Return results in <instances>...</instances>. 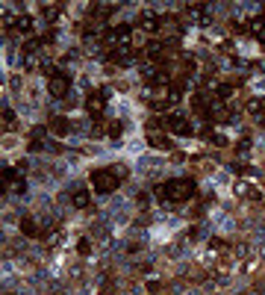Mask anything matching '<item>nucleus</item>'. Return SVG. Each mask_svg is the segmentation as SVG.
Here are the masks:
<instances>
[{
  "mask_svg": "<svg viewBox=\"0 0 265 295\" xmlns=\"http://www.w3.org/2000/svg\"><path fill=\"white\" fill-rule=\"evenodd\" d=\"M165 127L174 133V136H192L195 130H192V121H188L183 113H171V115H165Z\"/></svg>",
  "mask_w": 265,
  "mask_h": 295,
  "instance_id": "7ed1b4c3",
  "label": "nucleus"
},
{
  "mask_svg": "<svg viewBox=\"0 0 265 295\" xmlns=\"http://www.w3.org/2000/svg\"><path fill=\"white\" fill-rule=\"evenodd\" d=\"M154 148H159V151H171V139L168 136H156V133H150V139H147Z\"/></svg>",
  "mask_w": 265,
  "mask_h": 295,
  "instance_id": "f3484780",
  "label": "nucleus"
},
{
  "mask_svg": "<svg viewBox=\"0 0 265 295\" xmlns=\"http://www.w3.org/2000/svg\"><path fill=\"white\" fill-rule=\"evenodd\" d=\"M47 130H53L56 136H68V133H71V121H68V118H62V115H53V118H50V124H47Z\"/></svg>",
  "mask_w": 265,
  "mask_h": 295,
  "instance_id": "9b49d317",
  "label": "nucleus"
},
{
  "mask_svg": "<svg viewBox=\"0 0 265 295\" xmlns=\"http://www.w3.org/2000/svg\"><path fill=\"white\" fill-rule=\"evenodd\" d=\"M68 86H71V80L65 77V74H56V77L47 80V92H50L53 98H65V95H68Z\"/></svg>",
  "mask_w": 265,
  "mask_h": 295,
  "instance_id": "0eeeda50",
  "label": "nucleus"
},
{
  "mask_svg": "<svg viewBox=\"0 0 265 295\" xmlns=\"http://www.w3.org/2000/svg\"><path fill=\"white\" fill-rule=\"evenodd\" d=\"M15 21H18V18H12L9 12H3V30H9V27H15Z\"/></svg>",
  "mask_w": 265,
  "mask_h": 295,
  "instance_id": "cd10ccee",
  "label": "nucleus"
},
{
  "mask_svg": "<svg viewBox=\"0 0 265 295\" xmlns=\"http://www.w3.org/2000/svg\"><path fill=\"white\" fill-rule=\"evenodd\" d=\"M15 30H18V33H24V35H32V18H30V15H18Z\"/></svg>",
  "mask_w": 265,
  "mask_h": 295,
  "instance_id": "2eb2a0df",
  "label": "nucleus"
},
{
  "mask_svg": "<svg viewBox=\"0 0 265 295\" xmlns=\"http://www.w3.org/2000/svg\"><path fill=\"white\" fill-rule=\"evenodd\" d=\"M165 186V204H180V201H188L195 195V180L192 177H174L168 183H162Z\"/></svg>",
  "mask_w": 265,
  "mask_h": 295,
  "instance_id": "f257e3e1",
  "label": "nucleus"
},
{
  "mask_svg": "<svg viewBox=\"0 0 265 295\" xmlns=\"http://www.w3.org/2000/svg\"><path fill=\"white\" fill-rule=\"evenodd\" d=\"M248 113H250V115H262V113H265V100H259V98L248 100Z\"/></svg>",
  "mask_w": 265,
  "mask_h": 295,
  "instance_id": "a211bd4d",
  "label": "nucleus"
},
{
  "mask_svg": "<svg viewBox=\"0 0 265 295\" xmlns=\"http://www.w3.org/2000/svg\"><path fill=\"white\" fill-rule=\"evenodd\" d=\"M136 204H139V210H147V204H150V198H147L144 192H139V195H136Z\"/></svg>",
  "mask_w": 265,
  "mask_h": 295,
  "instance_id": "393cba45",
  "label": "nucleus"
},
{
  "mask_svg": "<svg viewBox=\"0 0 265 295\" xmlns=\"http://www.w3.org/2000/svg\"><path fill=\"white\" fill-rule=\"evenodd\" d=\"M139 30H141V33H150V35H156V33L162 30V18H159V12L144 9V12L139 15Z\"/></svg>",
  "mask_w": 265,
  "mask_h": 295,
  "instance_id": "20e7f679",
  "label": "nucleus"
},
{
  "mask_svg": "<svg viewBox=\"0 0 265 295\" xmlns=\"http://www.w3.org/2000/svg\"><path fill=\"white\" fill-rule=\"evenodd\" d=\"M121 133H124L121 121H109V139H121Z\"/></svg>",
  "mask_w": 265,
  "mask_h": 295,
  "instance_id": "aec40b11",
  "label": "nucleus"
},
{
  "mask_svg": "<svg viewBox=\"0 0 265 295\" xmlns=\"http://www.w3.org/2000/svg\"><path fill=\"white\" fill-rule=\"evenodd\" d=\"M248 30H250V35H253L256 42L265 45V15H253V18L248 21Z\"/></svg>",
  "mask_w": 265,
  "mask_h": 295,
  "instance_id": "1a4fd4ad",
  "label": "nucleus"
},
{
  "mask_svg": "<svg viewBox=\"0 0 265 295\" xmlns=\"http://www.w3.org/2000/svg\"><path fill=\"white\" fill-rule=\"evenodd\" d=\"M45 236V245L47 248H56L59 245V230H47V233H42Z\"/></svg>",
  "mask_w": 265,
  "mask_h": 295,
  "instance_id": "4be33fe9",
  "label": "nucleus"
},
{
  "mask_svg": "<svg viewBox=\"0 0 265 295\" xmlns=\"http://www.w3.org/2000/svg\"><path fill=\"white\" fill-rule=\"evenodd\" d=\"M77 251H80L83 257H89V254H92V242H89V239H80V242H77Z\"/></svg>",
  "mask_w": 265,
  "mask_h": 295,
  "instance_id": "b1692460",
  "label": "nucleus"
},
{
  "mask_svg": "<svg viewBox=\"0 0 265 295\" xmlns=\"http://www.w3.org/2000/svg\"><path fill=\"white\" fill-rule=\"evenodd\" d=\"M136 56H139V50H136V48H118L115 53H112V59H115L118 65H133V62H136Z\"/></svg>",
  "mask_w": 265,
  "mask_h": 295,
  "instance_id": "9d476101",
  "label": "nucleus"
},
{
  "mask_svg": "<svg viewBox=\"0 0 265 295\" xmlns=\"http://www.w3.org/2000/svg\"><path fill=\"white\" fill-rule=\"evenodd\" d=\"M100 295H112V280H109V278L103 280V286H100Z\"/></svg>",
  "mask_w": 265,
  "mask_h": 295,
  "instance_id": "c756f323",
  "label": "nucleus"
},
{
  "mask_svg": "<svg viewBox=\"0 0 265 295\" xmlns=\"http://www.w3.org/2000/svg\"><path fill=\"white\" fill-rule=\"evenodd\" d=\"M3 130H15V109L3 106Z\"/></svg>",
  "mask_w": 265,
  "mask_h": 295,
  "instance_id": "6ab92c4d",
  "label": "nucleus"
},
{
  "mask_svg": "<svg viewBox=\"0 0 265 295\" xmlns=\"http://www.w3.org/2000/svg\"><path fill=\"white\" fill-rule=\"evenodd\" d=\"M209 248H212V251H218V254H224V251H227V242H224V239H218V236H212V239H209Z\"/></svg>",
  "mask_w": 265,
  "mask_h": 295,
  "instance_id": "5701e85b",
  "label": "nucleus"
},
{
  "mask_svg": "<svg viewBox=\"0 0 265 295\" xmlns=\"http://www.w3.org/2000/svg\"><path fill=\"white\" fill-rule=\"evenodd\" d=\"M221 50L224 53H233V42H221Z\"/></svg>",
  "mask_w": 265,
  "mask_h": 295,
  "instance_id": "2f4dec72",
  "label": "nucleus"
},
{
  "mask_svg": "<svg viewBox=\"0 0 265 295\" xmlns=\"http://www.w3.org/2000/svg\"><path fill=\"white\" fill-rule=\"evenodd\" d=\"M233 192H236L239 198H248V201H262V192H259L256 186H250V183H245V180H236Z\"/></svg>",
  "mask_w": 265,
  "mask_h": 295,
  "instance_id": "6e6552de",
  "label": "nucleus"
},
{
  "mask_svg": "<svg viewBox=\"0 0 265 295\" xmlns=\"http://www.w3.org/2000/svg\"><path fill=\"white\" fill-rule=\"evenodd\" d=\"M21 233H24V236H42L39 221H35L32 215H24V218H21Z\"/></svg>",
  "mask_w": 265,
  "mask_h": 295,
  "instance_id": "f8f14e48",
  "label": "nucleus"
},
{
  "mask_svg": "<svg viewBox=\"0 0 265 295\" xmlns=\"http://www.w3.org/2000/svg\"><path fill=\"white\" fill-rule=\"evenodd\" d=\"M209 139H212V145H218V148H224V145H227V136H221V133H212Z\"/></svg>",
  "mask_w": 265,
  "mask_h": 295,
  "instance_id": "bb28decb",
  "label": "nucleus"
},
{
  "mask_svg": "<svg viewBox=\"0 0 265 295\" xmlns=\"http://www.w3.org/2000/svg\"><path fill=\"white\" fill-rule=\"evenodd\" d=\"M118 183H121V177L112 171V168H97V171H92V186H94L97 192H103V195L115 192Z\"/></svg>",
  "mask_w": 265,
  "mask_h": 295,
  "instance_id": "f03ea898",
  "label": "nucleus"
},
{
  "mask_svg": "<svg viewBox=\"0 0 265 295\" xmlns=\"http://www.w3.org/2000/svg\"><path fill=\"white\" fill-rule=\"evenodd\" d=\"M103 109H106V89L92 92V95L86 98V113L94 115V118H100V115H103Z\"/></svg>",
  "mask_w": 265,
  "mask_h": 295,
  "instance_id": "39448f33",
  "label": "nucleus"
},
{
  "mask_svg": "<svg viewBox=\"0 0 265 295\" xmlns=\"http://www.w3.org/2000/svg\"><path fill=\"white\" fill-rule=\"evenodd\" d=\"M59 12H62L59 3H42V18H45V21H56Z\"/></svg>",
  "mask_w": 265,
  "mask_h": 295,
  "instance_id": "4468645a",
  "label": "nucleus"
},
{
  "mask_svg": "<svg viewBox=\"0 0 265 295\" xmlns=\"http://www.w3.org/2000/svg\"><path fill=\"white\" fill-rule=\"evenodd\" d=\"M45 133H47V127H32V142H42Z\"/></svg>",
  "mask_w": 265,
  "mask_h": 295,
  "instance_id": "a878e982",
  "label": "nucleus"
},
{
  "mask_svg": "<svg viewBox=\"0 0 265 295\" xmlns=\"http://www.w3.org/2000/svg\"><path fill=\"white\" fill-rule=\"evenodd\" d=\"M159 289H162L159 280H150V283H147V292H159Z\"/></svg>",
  "mask_w": 265,
  "mask_h": 295,
  "instance_id": "7c9ffc66",
  "label": "nucleus"
},
{
  "mask_svg": "<svg viewBox=\"0 0 265 295\" xmlns=\"http://www.w3.org/2000/svg\"><path fill=\"white\" fill-rule=\"evenodd\" d=\"M89 133H92V136H103V133H106V136H109V124H106V121H94V124H92V130H89Z\"/></svg>",
  "mask_w": 265,
  "mask_h": 295,
  "instance_id": "412c9836",
  "label": "nucleus"
},
{
  "mask_svg": "<svg viewBox=\"0 0 265 295\" xmlns=\"http://www.w3.org/2000/svg\"><path fill=\"white\" fill-rule=\"evenodd\" d=\"M89 201H92V198H89V192H86V189H77V192L71 195V204H74V207H80V210H86V207H89Z\"/></svg>",
  "mask_w": 265,
  "mask_h": 295,
  "instance_id": "dca6fc26",
  "label": "nucleus"
},
{
  "mask_svg": "<svg viewBox=\"0 0 265 295\" xmlns=\"http://www.w3.org/2000/svg\"><path fill=\"white\" fill-rule=\"evenodd\" d=\"M236 151H242V154H248V151H250V139H242V142L236 145Z\"/></svg>",
  "mask_w": 265,
  "mask_h": 295,
  "instance_id": "c85d7f7f",
  "label": "nucleus"
},
{
  "mask_svg": "<svg viewBox=\"0 0 265 295\" xmlns=\"http://www.w3.org/2000/svg\"><path fill=\"white\" fill-rule=\"evenodd\" d=\"M112 12H115V3H94V6H89V18H109Z\"/></svg>",
  "mask_w": 265,
  "mask_h": 295,
  "instance_id": "ddd939ff",
  "label": "nucleus"
},
{
  "mask_svg": "<svg viewBox=\"0 0 265 295\" xmlns=\"http://www.w3.org/2000/svg\"><path fill=\"white\" fill-rule=\"evenodd\" d=\"M9 295H12V292H9Z\"/></svg>",
  "mask_w": 265,
  "mask_h": 295,
  "instance_id": "473e14b6",
  "label": "nucleus"
},
{
  "mask_svg": "<svg viewBox=\"0 0 265 295\" xmlns=\"http://www.w3.org/2000/svg\"><path fill=\"white\" fill-rule=\"evenodd\" d=\"M209 121H218V124L233 121V106H227L224 100H212V106H209Z\"/></svg>",
  "mask_w": 265,
  "mask_h": 295,
  "instance_id": "423d86ee",
  "label": "nucleus"
}]
</instances>
